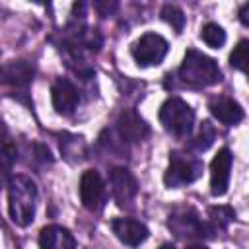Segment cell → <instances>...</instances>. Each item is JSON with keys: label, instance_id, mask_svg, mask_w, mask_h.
<instances>
[{"label": "cell", "instance_id": "obj_1", "mask_svg": "<svg viewBox=\"0 0 249 249\" xmlns=\"http://www.w3.org/2000/svg\"><path fill=\"white\" fill-rule=\"evenodd\" d=\"M8 212L14 224L29 226L37 210V185L27 175H12L8 179Z\"/></svg>", "mask_w": 249, "mask_h": 249}, {"label": "cell", "instance_id": "obj_2", "mask_svg": "<svg viewBox=\"0 0 249 249\" xmlns=\"http://www.w3.org/2000/svg\"><path fill=\"white\" fill-rule=\"evenodd\" d=\"M179 80L189 88H208L222 80V70L214 58L191 49L179 66Z\"/></svg>", "mask_w": 249, "mask_h": 249}, {"label": "cell", "instance_id": "obj_3", "mask_svg": "<svg viewBox=\"0 0 249 249\" xmlns=\"http://www.w3.org/2000/svg\"><path fill=\"white\" fill-rule=\"evenodd\" d=\"M160 123L169 134L177 138H185L193 130L195 111L181 97H169L160 107Z\"/></svg>", "mask_w": 249, "mask_h": 249}, {"label": "cell", "instance_id": "obj_4", "mask_svg": "<svg viewBox=\"0 0 249 249\" xmlns=\"http://www.w3.org/2000/svg\"><path fill=\"white\" fill-rule=\"evenodd\" d=\"M202 175V161L195 156H187L183 152L169 154V165L163 173V183L169 189H179L196 181Z\"/></svg>", "mask_w": 249, "mask_h": 249}, {"label": "cell", "instance_id": "obj_5", "mask_svg": "<svg viewBox=\"0 0 249 249\" xmlns=\"http://www.w3.org/2000/svg\"><path fill=\"white\" fill-rule=\"evenodd\" d=\"M167 226L181 239H202V237H210L208 228H206V222H202L198 218V214L193 208H187V206L175 208L169 214Z\"/></svg>", "mask_w": 249, "mask_h": 249}, {"label": "cell", "instance_id": "obj_6", "mask_svg": "<svg viewBox=\"0 0 249 249\" xmlns=\"http://www.w3.org/2000/svg\"><path fill=\"white\" fill-rule=\"evenodd\" d=\"M167 41L158 33H144L130 47V53L138 66H158L167 54Z\"/></svg>", "mask_w": 249, "mask_h": 249}, {"label": "cell", "instance_id": "obj_7", "mask_svg": "<svg viewBox=\"0 0 249 249\" xmlns=\"http://www.w3.org/2000/svg\"><path fill=\"white\" fill-rule=\"evenodd\" d=\"M111 193L119 208H132V202L138 195V183L126 167H113L109 173Z\"/></svg>", "mask_w": 249, "mask_h": 249}, {"label": "cell", "instance_id": "obj_8", "mask_svg": "<svg viewBox=\"0 0 249 249\" xmlns=\"http://www.w3.org/2000/svg\"><path fill=\"white\" fill-rule=\"evenodd\" d=\"M80 200L82 204L95 212L103 206L105 202V183L101 179V175L95 169H88L82 173L80 179Z\"/></svg>", "mask_w": 249, "mask_h": 249}, {"label": "cell", "instance_id": "obj_9", "mask_svg": "<svg viewBox=\"0 0 249 249\" xmlns=\"http://www.w3.org/2000/svg\"><path fill=\"white\" fill-rule=\"evenodd\" d=\"M233 156L230 148H220L210 163V193L214 196H222L230 185V171H231Z\"/></svg>", "mask_w": 249, "mask_h": 249}, {"label": "cell", "instance_id": "obj_10", "mask_svg": "<svg viewBox=\"0 0 249 249\" xmlns=\"http://www.w3.org/2000/svg\"><path fill=\"white\" fill-rule=\"evenodd\" d=\"M35 76V68L27 60H10L0 66V84L14 88V89H25Z\"/></svg>", "mask_w": 249, "mask_h": 249}, {"label": "cell", "instance_id": "obj_11", "mask_svg": "<svg viewBox=\"0 0 249 249\" xmlns=\"http://www.w3.org/2000/svg\"><path fill=\"white\" fill-rule=\"evenodd\" d=\"M51 97H53V107L58 115H72L80 103V93L76 89V86L66 80V78H58L54 84H53V89H51Z\"/></svg>", "mask_w": 249, "mask_h": 249}, {"label": "cell", "instance_id": "obj_12", "mask_svg": "<svg viewBox=\"0 0 249 249\" xmlns=\"http://www.w3.org/2000/svg\"><path fill=\"white\" fill-rule=\"evenodd\" d=\"M117 132L123 142H142L150 134V126L136 111L126 109L117 119Z\"/></svg>", "mask_w": 249, "mask_h": 249}, {"label": "cell", "instance_id": "obj_13", "mask_svg": "<svg viewBox=\"0 0 249 249\" xmlns=\"http://www.w3.org/2000/svg\"><path fill=\"white\" fill-rule=\"evenodd\" d=\"M111 230L119 241H123L124 245H130V247L144 243L150 233L148 228L140 220H134V218H115L111 222Z\"/></svg>", "mask_w": 249, "mask_h": 249}, {"label": "cell", "instance_id": "obj_14", "mask_svg": "<svg viewBox=\"0 0 249 249\" xmlns=\"http://www.w3.org/2000/svg\"><path fill=\"white\" fill-rule=\"evenodd\" d=\"M208 109H210V113L214 115V119H218L222 124H228V126L241 123L243 117H245L243 107H241L235 99H231V97H228V95H220V97L210 99Z\"/></svg>", "mask_w": 249, "mask_h": 249}, {"label": "cell", "instance_id": "obj_15", "mask_svg": "<svg viewBox=\"0 0 249 249\" xmlns=\"http://www.w3.org/2000/svg\"><path fill=\"white\" fill-rule=\"evenodd\" d=\"M39 247L41 249H78L74 235L56 224L45 226L39 233Z\"/></svg>", "mask_w": 249, "mask_h": 249}, {"label": "cell", "instance_id": "obj_16", "mask_svg": "<svg viewBox=\"0 0 249 249\" xmlns=\"http://www.w3.org/2000/svg\"><path fill=\"white\" fill-rule=\"evenodd\" d=\"M16 156H18L16 146L0 132V189L4 185H8V179L12 177L10 171H12V165L16 161Z\"/></svg>", "mask_w": 249, "mask_h": 249}, {"label": "cell", "instance_id": "obj_17", "mask_svg": "<svg viewBox=\"0 0 249 249\" xmlns=\"http://www.w3.org/2000/svg\"><path fill=\"white\" fill-rule=\"evenodd\" d=\"M235 218V212L228 206H216V208H210V214H208V222H206V228H208V233L210 237L222 230L228 228V224Z\"/></svg>", "mask_w": 249, "mask_h": 249}, {"label": "cell", "instance_id": "obj_18", "mask_svg": "<svg viewBox=\"0 0 249 249\" xmlns=\"http://www.w3.org/2000/svg\"><path fill=\"white\" fill-rule=\"evenodd\" d=\"M214 138H216V130H214L212 123L210 121H202L196 136L191 140V148L195 152H204L214 144Z\"/></svg>", "mask_w": 249, "mask_h": 249}, {"label": "cell", "instance_id": "obj_19", "mask_svg": "<svg viewBox=\"0 0 249 249\" xmlns=\"http://www.w3.org/2000/svg\"><path fill=\"white\" fill-rule=\"evenodd\" d=\"M200 39H202L208 47L220 49V47H224V43H226V31H224L218 23L208 21V23H204L202 29H200Z\"/></svg>", "mask_w": 249, "mask_h": 249}, {"label": "cell", "instance_id": "obj_20", "mask_svg": "<svg viewBox=\"0 0 249 249\" xmlns=\"http://www.w3.org/2000/svg\"><path fill=\"white\" fill-rule=\"evenodd\" d=\"M161 18H163V21L169 23L177 33L183 31V27H185V14L181 12V8H177V6H173V4H165V6L161 8Z\"/></svg>", "mask_w": 249, "mask_h": 249}, {"label": "cell", "instance_id": "obj_21", "mask_svg": "<svg viewBox=\"0 0 249 249\" xmlns=\"http://www.w3.org/2000/svg\"><path fill=\"white\" fill-rule=\"evenodd\" d=\"M247 60H249V41L247 39H241L237 43V47H233L231 54H230V64L241 72H245L247 68Z\"/></svg>", "mask_w": 249, "mask_h": 249}, {"label": "cell", "instance_id": "obj_22", "mask_svg": "<svg viewBox=\"0 0 249 249\" xmlns=\"http://www.w3.org/2000/svg\"><path fill=\"white\" fill-rule=\"evenodd\" d=\"M93 8L99 12V16H109L117 10V2H95Z\"/></svg>", "mask_w": 249, "mask_h": 249}, {"label": "cell", "instance_id": "obj_23", "mask_svg": "<svg viewBox=\"0 0 249 249\" xmlns=\"http://www.w3.org/2000/svg\"><path fill=\"white\" fill-rule=\"evenodd\" d=\"M239 21L243 25H249V2H245L241 8H239Z\"/></svg>", "mask_w": 249, "mask_h": 249}, {"label": "cell", "instance_id": "obj_24", "mask_svg": "<svg viewBox=\"0 0 249 249\" xmlns=\"http://www.w3.org/2000/svg\"><path fill=\"white\" fill-rule=\"evenodd\" d=\"M160 249H175L171 243H163V245H160Z\"/></svg>", "mask_w": 249, "mask_h": 249}, {"label": "cell", "instance_id": "obj_25", "mask_svg": "<svg viewBox=\"0 0 249 249\" xmlns=\"http://www.w3.org/2000/svg\"><path fill=\"white\" fill-rule=\"evenodd\" d=\"M187 249H206L204 245H191V247H187Z\"/></svg>", "mask_w": 249, "mask_h": 249}]
</instances>
